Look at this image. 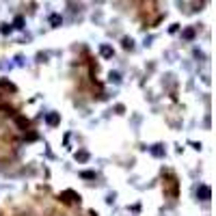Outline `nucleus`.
<instances>
[{"label":"nucleus","instance_id":"nucleus-1","mask_svg":"<svg viewBox=\"0 0 216 216\" xmlns=\"http://www.w3.org/2000/svg\"><path fill=\"white\" fill-rule=\"evenodd\" d=\"M164 186L169 188V197H171V199H175V197H177V179H175V175H173V173H169V179L164 182Z\"/></svg>","mask_w":216,"mask_h":216},{"label":"nucleus","instance_id":"nucleus-2","mask_svg":"<svg viewBox=\"0 0 216 216\" xmlns=\"http://www.w3.org/2000/svg\"><path fill=\"white\" fill-rule=\"evenodd\" d=\"M76 199H78V195H76V193H65V195H63V201H67V203L76 201Z\"/></svg>","mask_w":216,"mask_h":216},{"label":"nucleus","instance_id":"nucleus-4","mask_svg":"<svg viewBox=\"0 0 216 216\" xmlns=\"http://www.w3.org/2000/svg\"><path fill=\"white\" fill-rule=\"evenodd\" d=\"M48 121H50V123H52V126H54V123H56V121H58V117H56V115H50V117H48Z\"/></svg>","mask_w":216,"mask_h":216},{"label":"nucleus","instance_id":"nucleus-3","mask_svg":"<svg viewBox=\"0 0 216 216\" xmlns=\"http://www.w3.org/2000/svg\"><path fill=\"white\" fill-rule=\"evenodd\" d=\"M201 197H203V201H207V199H210V188H207V186H203V188H201Z\"/></svg>","mask_w":216,"mask_h":216}]
</instances>
